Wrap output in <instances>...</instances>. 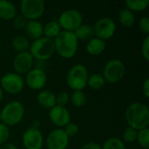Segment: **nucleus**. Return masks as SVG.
I'll list each match as a JSON object with an SVG mask.
<instances>
[{"mask_svg": "<svg viewBox=\"0 0 149 149\" xmlns=\"http://www.w3.org/2000/svg\"><path fill=\"white\" fill-rule=\"evenodd\" d=\"M125 119L128 127L139 131L148 127L149 109L142 102H134L128 106L125 112Z\"/></svg>", "mask_w": 149, "mask_h": 149, "instance_id": "f257e3e1", "label": "nucleus"}, {"mask_svg": "<svg viewBox=\"0 0 149 149\" xmlns=\"http://www.w3.org/2000/svg\"><path fill=\"white\" fill-rule=\"evenodd\" d=\"M55 52L63 58L70 59L73 58L78 51L79 40L72 31H61L53 39Z\"/></svg>", "mask_w": 149, "mask_h": 149, "instance_id": "f03ea898", "label": "nucleus"}, {"mask_svg": "<svg viewBox=\"0 0 149 149\" xmlns=\"http://www.w3.org/2000/svg\"><path fill=\"white\" fill-rule=\"evenodd\" d=\"M1 122L7 127H13L22 121L24 116V105L17 100L7 103L0 112Z\"/></svg>", "mask_w": 149, "mask_h": 149, "instance_id": "7ed1b4c3", "label": "nucleus"}, {"mask_svg": "<svg viewBox=\"0 0 149 149\" xmlns=\"http://www.w3.org/2000/svg\"><path fill=\"white\" fill-rule=\"evenodd\" d=\"M29 52L33 58L38 61L48 60L56 52L53 40L44 36L40 38L33 40L30 45Z\"/></svg>", "mask_w": 149, "mask_h": 149, "instance_id": "20e7f679", "label": "nucleus"}, {"mask_svg": "<svg viewBox=\"0 0 149 149\" xmlns=\"http://www.w3.org/2000/svg\"><path fill=\"white\" fill-rule=\"evenodd\" d=\"M89 74L86 67L78 64L73 65L68 72L66 76V83L73 91H82L87 86Z\"/></svg>", "mask_w": 149, "mask_h": 149, "instance_id": "39448f33", "label": "nucleus"}, {"mask_svg": "<svg viewBox=\"0 0 149 149\" xmlns=\"http://www.w3.org/2000/svg\"><path fill=\"white\" fill-rule=\"evenodd\" d=\"M126 72L124 63L120 59H111L107 62L103 69V78L106 82L115 84L120 81Z\"/></svg>", "mask_w": 149, "mask_h": 149, "instance_id": "423d86ee", "label": "nucleus"}, {"mask_svg": "<svg viewBox=\"0 0 149 149\" xmlns=\"http://www.w3.org/2000/svg\"><path fill=\"white\" fill-rule=\"evenodd\" d=\"M45 4L43 0H22L20 2L21 15L26 20H38L45 12Z\"/></svg>", "mask_w": 149, "mask_h": 149, "instance_id": "0eeeda50", "label": "nucleus"}, {"mask_svg": "<svg viewBox=\"0 0 149 149\" xmlns=\"http://www.w3.org/2000/svg\"><path fill=\"white\" fill-rule=\"evenodd\" d=\"M58 22L62 31L74 32L83 24V17L79 10L70 9L60 14Z\"/></svg>", "mask_w": 149, "mask_h": 149, "instance_id": "6e6552de", "label": "nucleus"}, {"mask_svg": "<svg viewBox=\"0 0 149 149\" xmlns=\"http://www.w3.org/2000/svg\"><path fill=\"white\" fill-rule=\"evenodd\" d=\"M0 87L3 92L10 94H17L24 87L23 77L16 72H8L2 76L0 79Z\"/></svg>", "mask_w": 149, "mask_h": 149, "instance_id": "1a4fd4ad", "label": "nucleus"}, {"mask_svg": "<svg viewBox=\"0 0 149 149\" xmlns=\"http://www.w3.org/2000/svg\"><path fill=\"white\" fill-rule=\"evenodd\" d=\"M93 28L94 36L105 41L110 39L115 34L116 24L111 17H103L96 21Z\"/></svg>", "mask_w": 149, "mask_h": 149, "instance_id": "9d476101", "label": "nucleus"}, {"mask_svg": "<svg viewBox=\"0 0 149 149\" xmlns=\"http://www.w3.org/2000/svg\"><path fill=\"white\" fill-rule=\"evenodd\" d=\"M22 142L25 149H42L44 138L37 127H30L24 132Z\"/></svg>", "mask_w": 149, "mask_h": 149, "instance_id": "9b49d317", "label": "nucleus"}, {"mask_svg": "<svg viewBox=\"0 0 149 149\" xmlns=\"http://www.w3.org/2000/svg\"><path fill=\"white\" fill-rule=\"evenodd\" d=\"M34 58L29 51L17 52L13 58V68L17 74H26L33 67Z\"/></svg>", "mask_w": 149, "mask_h": 149, "instance_id": "f8f14e48", "label": "nucleus"}, {"mask_svg": "<svg viewBox=\"0 0 149 149\" xmlns=\"http://www.w3.org/2000/svg\"><path fill=\"white\" fill-rule=\"evenodd\" d=\"M45 143L48 149H66L69 145V137L62 128H56L49 133Z\"/></svg>", "mask_w": 149, "mask_h": 149, "instance_id": "ddd939ff", "label": "nucleus"}, {"mask_svg": "<svg viewBox=\"0 0 149 149\" xmlns=\"http://www.w3.org/2000/svg\"><path fill=\"white\" fill-rule=\"evenodd\" d=\"M47 82V75L43 69L32 68L26 73L24 84L32 90H41L45 87Z\"/></svg>", "mask_w": 149, "mask_h": 149, "instance_id": "4468645a", "label": "nucleus"}, {"mask_svg": "<svg viewBox=\"0 0 149 149\" xmlns=\"http://www.w3.org/2000/svg\"><path fill=\"white\" fill-rule=\"evenodd\" d=\"M49 118L52 123L58 128L65 127L69 122H71V115L69 111L59 106H55L49 111Z\"/></svg>", "mask_w": 149, "mask_h": 149, "instance_id": "2eb2a0df", "label": "nucleus"}, {"mask_svg": "<svg viewBox=\"0 0 149 149\" xmlns=\"http://www.w3.org/2000/svg\"><path fill=\"white\" fill-rule=\"evenodd\" d=\"M24 31L26 35L33 40L40 38L44 36V25L38 20L27 21Z\"/></svg>", "mask_w": 149, "mask_h": 149, "instance_id": "dca6fc26", "label": "nucleus"}, {"mask_svg": "<svg viewBox=\"0 0 149 149\" xmlns=\"http://www.w3.org/2000/svg\"><path fill=\"white\" fill-rule=\"evenodd\" d=\"M38 105L45 109H52L56 106V95L49 90H42L38 93Z\"/></svg>", "mask_w": 149, "mask_h": 149, "instance_id": "f3484780", "label": "nucleus"}, {"mask_svg": "<svg viewBox=\"0 0 149 149\" xmlns=\"http://www.w3.org/2000/svg\"><path fill=\"white\" fill-rule=\"evenodd\" d=\"M17 7L12 2L0 0V19L4 21L12 20L17 16Z\"/></svg>", "mask_w": 149, "mask_h": 149, "instance_id": "a211bd4d", "label": "nucleus"}, {"mask_svg": "<svg viewBox=\"0 0 149 149\" xmlns=\"http://www.w3.org/2000/svg\"><path fill=\"white\" fill-rule=\"evenodd\" d=\"M86 49L88 54L93 56H97L101 54L106 49V42L96 37H93L87 41Z\"/></svg>", "mask_w": 149, "mask_h": 149, "instance_id": "6ab92c4d", "label": "nucleus"}, {"mask_svg": "<svg viewBox=\"0 0 149 149\" xmlns=\"http://www.w3.org/2000/svg\"><path fill=\"white\" fill-rule=\"evenodd\" d=\"M61 31L62 29L58 21H50L44 26V37L53 40Z\"/></svg>", "mask_w": 149, "mask_h": 149, "instance_id": "aec40b11", "label": "nucleus"}, {"mask_svg": "<svg viewBox=\"0 0 149 149\" xmlns=\"http://www.w3.org/2000/svg\"><path fill=\"white\" fill-rule=\"evenodd\" d=\"M74 34L77 37L78 40H82V41H88L91 38H93L94 36L93 26H91L90 24H83L74 31Z\"/></svg>", "mask_w": 149, "mask_h": 149, "instance_id": "412c9836", "label": "nucleus"}, {"mask_svg": "<svg viewBox=\"0 0 149 149\" xmlns=\"http://www.w3.org/2000/svg\"><path fill=\"white\" fill-rule=\"evenodd\" d=\"M119 21L121 24V25L129 28L133 26L135 22V15L133 11L129 10L127 8L122 9L119 14Z\"/></svg>", "mask_w": 149, "mask_h": 149, "instance_id": "4be33fe9", "label": "nucleus"}, {"mask_svg": "<svg viewBox=\"0 0 149 149\" xmlns=\"http://www.w3.org/2000/svg\"><path fill=\"white\" fill-rule=\"evenodd\" d=\"M31 43L24 36H17L12 40V47L17 52H26L29 50Z\"/></svg>", "mask_w": 149, "mask_h": 149, "instance_id": "5701e85b", "label": "nucleus"}, {"mask_svg": "<svg viewBox=\"0 0 149 149\" xmlns=\"http://www.w3.org/2000/svg\"><path fill=\"white\" fill-rule=\"evenodd\" d=\"M149 4V0H127L125 5L127 9L131 11H142L145 10Z\"/></svg>", "mask_w": 149, "mask_h": 149, "instance_id": "b1692460", "label": "nucleus"}, {"mask_svg": "<svg viewBox=\"0 0 149 149\" xmlns=\"http://www.w3.org/2000/svg\"><path fill=\"white\" fill-rule=\"evenodd\" d=\"M105 83L106 81L103 76L99 73L90 75L87 79V86L93 90H100L105 86Z\"/></svg>", "mask_w": 149, "mask_h": 149, "instance_id": "393cba45", "label": "nucleus"}, {"mask_svg": "<svg viewBox=\"0 0 149 149\" xmlns=\"http://www.w3.org/2000/svg\"><path fill=\"white\" fill-rule=\"evenodd\" d=\"M71 103L76 107H82L86 103V96L83 91H73L70 95Z\"/></svg>", "mask_w": 149, "mask_h": 149, "instance_id": "a878e982", "label": "nucleus"}, {"mask_svg": "<svg viewBox=\"0 0 149 149\" xmlns=\"http://www.w3.org/2000/svg\"><path fill=\"white\" fill-rule=\"evenodd\" d=\"M102 149H127L124 142L116 137H112L107 139L103 146H101Z\"/></svg>", "mask_w": 149, "mask_h": 149, "instance_id": "bb28decb", "label": "nucleus"}, {"mask_svg": "<svg viewBox=\"0 0 149 149\" xmlns=\"http://www.w3.org/2000/svg\"><path fill=\"white\" fill-rule=\"evenodd\" d=\"M136 141L139 145L144 149H148L149 148V128H144L139 130L137 132V139Z\"/></svg>", "mask_w": 149, "mask_h": 149, "instance_id": "cd10ccee", "label": "nucleus"}, {"mask_svg": "<svg viewBox=\"0 0 149 149\" xmlns=\"http://www.w3.org/2000/svg\"><path fill=\"white\" fill-rule=\"evenodd\" d=\"M137 130L127 127L123 133V141L126 143H134L137 139Z\"/></svg>", "mask_w": 149, "mask_h": 149, "instance_id": "c85d7f7f", "label": "nucleus"}, {"mask_svg": "<svg viewBox=\"0 0 149 149\" xmlns=\"http://www.w3.org/2000/svg\"><path fill=\"white\" fill-rule=\"evenodd\" d=\"M64 132L65 133V134L70 138V137H73L75 135H77L79 132V126L75 123L72 122H69L65 127H64Z\"/></svg>", "mask_w": 149, "mask_h": 149, "instance_id": "c756f323", "label": "nucleus"}, {"mask_svg": "<svg viewBox=\"0 0 149 149\" xmlns=\"http://www.w3.org/2000/svg\"><path fill=\"white\" fill-rule=\"evenodd\" d=\"M69 101H70V95L66 92H61L56 95V106L65 107V106L68 104Z\"/></svg>", "mask_w": 149, "mask_h": 149, "instance_id": "7c9ffc66", "label": "nucleus"}, {"mask_svg": "<svg viewBox=\"0 0 149 149\" xmlns=\"http://www.w3.org/2000/svg\"><path fill=\"white\" fill-rule=\"evenodd\" d=\"M10 138V129L9 127L3 123H0V146L5 144Z\"/></svg>", "mask_w": 149, "mask_h": 149, "instance_id": "2f4dec72", "label": "nucleus"}, {"mask_svg": "<svg viewBox=\"0 0 149 149\" xmlns=\"http://www.w3.org/2000/svg\"><path fill=\"white\" fill-rule=\"evenodd\" d=\"M28 20H26L21 14H17V16L12 19V24L15 29L17 30H21V29H24L25 24L27 23Z\"/></svg>", "mask_w": 149, "mask_h": 149, "instance_id": "473e14b6", "label": "nucleus"}, {"mask_svg": "<svg viewBox=\"0 0 149 149\" xmlns=\"http://www.w3.org/2000/svg\"><path fill=\"white\" fill-rule=\"evenodd\" d=\"M141 54L146 61H149V36H147L142 42Z\"/></svg>", "mask_w": 149, "mask_h": 149, "instance_id": "72a5a7b5", "label": "nucleus"}, {"mask_svg": "<svg viewBox=\"0 0 149 149\" xmlns=\"http://www.w3.org/2000/svg\"><path fill=\"white\" fill-rule=\"evenodd\" d=\"M139 28L141 31H142L144 34H148L149 33V17H143L140 19L139 21Z\"/></svg>", "mask_w": 149, "mask_h": 149, "instance_id": "f704fd0d", "label": "nucleus"}, {"mask_svg": "<svg viewBox=\"0 0 149 149\" xmlns=\"http://www.w3.org/2000/svg\"><path fill=\"white\" fill-rule=\"evenodd\" d=\"M80 149H102L101 146L95 142H88L84 144Z\"/></svg>", "mask_w": 149, "mask_h": 149, "instance_id": "c9c22d12", "label": "nucleus"}, {"mask_svg": "<svg viewBox=\"0 0 149 149\" xmlns=\"http://www.w3.org/2000/svg\"><path fill=\"white\" fill-rule=\"evenodd\" d=\"M142 93L146 98L149 97V79H146L142 85Z\"/></svg>", "mask_w": 149, "mask_h": 149, "instance_id": "e433bc0d", "label": "nucleus"}, {"mask_svg": "<svg viewBox=\"0 0 149 149\" xmlns=\"http://www.w3.org/2000/svg\"><path fill=\"white\" fill-rule=\"evenodd\" d=\"M0 149H18L13 143H5L0 147Z\"/></svg>", "mask_w": 149, "mask_h": 149, "instance_id": "4c0bfd02", "label": "nucleus"}, {"mask_svg": "<svg viewBox=\"0 0 149 149\" xmlns=\"http://www.w3.org/2000/svg\"><path fill=\"white\" fill-rule=\"evenodd\" d=\"M3 92L2 88L0 87V103L3 100Z\"/></svg>", "mask_w": 149, "mask_h": 149, "instance_id": "58836bf2", "label": "nucleus"}, {"mask_svg": "<svg viewBox=\"0 0 149 149\" xmlns=\"http://www.w3.org/2000/svg\"><path fill=\"white\" fill-rule=\"evenodd\" d=\"M0 123H2V122H1V114H0Z\"/></svg>", "mask_w": 149, "mask_h": 149, "instance_id": "ea45409f", "label": "nucleus"}, {"mask_svg": "<svg viewBox=\"0 0 149 149\" xmlns=\"http://www.w3.org/2000/svg\"><path fill=\"white\" fill-rule=\"evenodd\" d=\"M1 46H2V45H1V42H0V51H1Z\"/></svg>", "mask_w": 149, "mask_h": 149, "instance_id": "a19ab883", "label": "nucleus"}]
</instances>
